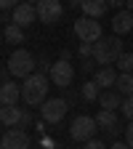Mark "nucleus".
I'll return each instance as SVG.
<instances>
[{"mask_svg":"<svg viewBox=\"0 0 133 149\" xmlns=\"http://www.w3.org/2000/svg\"><path fill=\"white\" fill-rule=\"evenodd\" d=\"M117 77H120V72L115 67H99V72L93 74V83H96L99 88H115Z\"/></svg>","mask_w":133,"mask_h":149,"instance_id":"obj_12","label":"nucleus"},{"mask_svg":"<svg viewBox=\"0 0 133 149\" xmlns=\"http://www.w3.org/2000/svg\"><path fill=\"white\" fill-rule=\"evenodd\" d=\"M96 123H99V128H104V130H107V133L117 130V125H120V120H117V112H107V109H99Z\"/></svg>","mask_w":133,"mask_h":149,"instance_id":"obj_17","label":"nucleus"},{"mask_svg":"<svg viewBox=\"0 0 133 149\" xmlns=\"http://www.w3.org/2000/svg\"><path fill=\"white\" fill-rule=\"evenodd\" d=\"M3 40L8 45H19V43H24V29L22 27H16V24H6L3 29Z\"/></svg>","mask_w":133,"mask_h":149,"instance_id":"obj_18","label":"nucleus"},{"mask_svg":"<svg viewBox=\"0 0 133 149\" xmlns=\"http://www.w3.org/2000/svg\"><path fill=\"white\" fill-rule=\"evenodd\" d=\"M109 149H130V146H128V144H125V141H115V144H112V146H109Z\"/></svg>","mask_w":133,"mask_h":149,"instance_id":"obj_29","label":"nucleus"},{"mask_svg":"<svg viewBox=\"0 0 133 149\" xmlns=\"http://www.w3.org/2000/svg\"><path fill=\"white\" fill-rule=\"evenodd\" d=\"M45 146H48V149H64V146H59V144H51V141H48Z\"/></svg>","mask_w":133,"mask_h":149,"instance_id":"obj_30","label":"nucleus"},{"mask_svg":"<svg viewBox=\"0 0 133 149\" xmlns=\"http://www.w3.org/2000/svg\"><path fill=\"white\" fill-rule=\"evenodd\" d=\"M123 117H128V123H133V96H128L125 101H123Z\"/></svg>","mask_w":133,"mask_h":149,"instance_id":"obj_22","label":"nucleus"},{"mask_svg":"<svg viewBox=\"0 0 133 149\" xmlns=\"http://www.w3.org/2000/svg\"><path fill=\"white\" fill-rule=\"evenodd\" d=\"M125 144L133 149V123H128V128H125Z\"/></svg>","mask_w":133,"mask_h":149,"instance_id":"obj_27","label":"nucleus"},{"mask_svg":"<svg viewBox=\"0 0 133 149\" xmlns=\"http://www.w3.org/2000/svg\"><path fill=\"white\" fill-rule=\"evenodd\" d=\"M11 19H13V24L16 27H29V24H35L37 22V6H32V3H19L16 6V11L11 13Z\"/></svg>","mask_w":133,"mask_h":149,"instance_id":"obj_10","label":"nucleus"},{"mask_svg":"<svg viewBox=\"0 0 133 149\" xmlns=\"http://www.w3.org/2000/svg\"><path fill=\"white\" fill-rule=\"evenodd\" d=\"M48 77H51V85H56V88H69L72 80H75V67H72L69 61L59 59V61H53Z\"/></svg>","mask_w":133,"mask_h":149,"instance_id":"obj_7","label":"nucleus"},{"mask_svg":"<svg viewBox=\"0 0 133 149\" xmlns=\"http://www.w3.org/2000/svg\"><path fill=\"white\" fill-rule=\"evenodd\" d=\"M80 69H83L85 74H91V72H93V74H96V72H99V69H96V59H83V64H80Z\"/></svg>","mask_w":133,"mask_h":149,"instance_id":"obj_23","label":"nucleus"},{"mask_svg":"<svg viewBox=\"0 0 133 149\" xmlns=\"http://www.w3.org/2000/svg\"><path fill=\"white\" fill-rule=\"evenodd\" d=\"M8 72L13 74V77H19V80H27V77H32L35 74V67H37V59L27 51V48H16L11 56H8Z\"/></svg>","mask_w":133,"mask_h":149,"instance_id":"obj_3","label":"nucleus"},{"mask_svg":"<svg viewBox=\"0 0 133 149\" xmlns=\"http://www.w3.org/2000/svg\"><path fill=\"white\" fill-rule=\"evenodd\" d=\"M112 29H115V35L120 37V35H128L130 29H133V13L125 8V11H117L115 13V19H112Z\"/></svg>","mask_w":133,"mask_h":149,"instance_id":"obj_13","label":"nucleus"},{"mask_svg":"<svg viewBox=\"0 0 133 149\" xmlns=\"http://www.w3.org/2000/svg\"><path fill=\"white\" fill-rule=\"evenodd\" d=\"M75 35L80 37V43H91L96 45L101 40V22H96V19H88V16H80L77 22H75Z\"/></svg>","mask_w":133,"mask_h":149,"instance_id":"obj_5","label":"nucleus"},{"mask_svg":"<svg viewBox=\"0 0 133 149\" xmlns=\"http://www.w3.org/2000/svg\"><path fill=\"white\" fill-rule=\"evenodd\" d=\"M123 101H125V96H120L117 91H104L101 99H99L101 109H107V112H117V109H123Z\"/></svg>","mask_w":133,"mask_h":149,"instance_id":"obj_16","label":"nucleus"},{"mask_svg":"<svg viewBox=\"0 0 133 149\" xmlns=\"http://www.w3.org/2000/svg\"><path fill=\"white\" fill-rule=\"evenodd\" d=\"M48 88H51V77L35 72L32 77H27L22 83V101L27 107H43L48 101Z\"/></svg>","mask_w":133,"mask_h":149,"instance_id":"obj_1","label":"nucleus"},{"mask_svg":"<svg viewBox=\"0 0 133 149\" xmlns=\"http://www.w3.org/2000/svg\"><path fill=\"white\" fill-rule=\"evenodd\" d=\"M115 91L120 93V96H125V99H128V96H133V74H120Z\"/></svg>","mask_w":133,"mask_h":149,"instance_id":"obj_20","label":"nucleus"},{"mask_svg":"<svg viewBox=\"0 0 133 149\" xmlns=\"http://www.w3.org/2000/svg\"><path fill=\"white\" fill-rule=\"evenodd\" d=\"M77 53L83 56V59H93V45H91V43H80Z\"/></svg>","mask_w":133,"mask_h":149,"instance_id":"obj_24","label":"nucleus"},{"mask_svg":"<svg viewBox=\"0 0 133 149\" xmlns=\"http://www.w3.org/2000/svg\"><path fill=\"white\" fill-rule=\"evenodd\" d=\"M27 125H32V112H29V109H24V115H22V125H19V128H27Z\"/></svg>","mask_w":133,"mask_h":149,"instance_id":"obj_28","label":"nucleus"},{"mask_svg":"<svg viewBox=\"0 0 133 149\" xmlns=\"http://www.w3.org/2000/svg\"><path fill=\"white\" fill-rule=\"evenodd\" d=\"M96 133H99V123H96V117H91V115H77L72 120V125H69V136L75 141H80V144L93 141Z\"/></svg>","mask_w":133,"mask_h":149,"instance_id":"obj_4","label":"nucleus"},{"mask_svg":"<svg viewBox=\"0 0 133 149\" xmlns=\"http://www.w3.org/2000/svg\"><path fill=\"white\" fill-rule=\"evenodd\" d=\"M22 115H24L22 107H3V109H0V123H3L8 130L19 128V125H22Z\"/></svg>","mask_w":133,"mask_h":149,"instance_id":"obj_14","label":"nucleus"},{"mask_svg":"<svg viewBox=\"0 0 133 149\" xmlns=\"http://www.w3.org/2000/svg\"><path fill=\"white\" fill-rule=\"evenodd\" d=\"M67 109H69V101H67V99H48V101L40 107V117H43V123L56 125V123L64 120Z\"/></svg>","mask_w":133,"mask_h":149,"instance_id":"obj_6","label":"nucleus"},{"mask_svg":"<svg viewBox=\"0 0 133 149\" xmlns=\"http://www.w3.org/2000/svg\"><path fill=\"white\" fill-rule=\"evenodd\" d=\"M125 8H128V11L133 13V0H128V3H125Z\"/></svg>","mask_w":133,"mask_h":149,"instance_id":"obj_31","label":"nucleus"},{"mask_svg":"<svg viewBox=\"0 0 133 149\" xmlns=\"http://www.w3.org/2000/svg\"><path fill=\"white\" fill-rule=\"evenodd\" d=\"M19 101H22V85H16L13 80L3 83V88H0V104L3 107H19Z\"/></svg>","mask_w":133,"mask_h":149,"instance_id":"obj_11","label":"nucleus"},{"mask_svg":"<svg viewBox=\"0 0 133 149\" xmlns=\"http://www.w3.org/2000/svg\"><path fill=\"white\" fill-rule=\"evenodd\" d=\"M123 40L117 35H109V37H101V40L93 45V59H96V64L101 67H112L117 64V59L123 56Z\"/></svg>","mask_w":133,"mask_h":149,"instance_id":"obj_2","label":"nucleus"},{"mask_svg":"<svg viewBox=\"0 0 133 149\" xmlns=\"http://www.w3.org/2000/svg\"><path fill=\"white\" fill-rule=\"evenodd\" d=\"M64 13V6L59 0H40L37 3V19H40L43 24H56Z\"/></svg>","mask_w":133,"mask_h":149,"instance_id":"obj_9","label":"nucleus"},{"mask_svg":"<svg viewBox=\"0 0 133 149\" xmlns=\"http://www.w3.org/2000/svg\"><path fill=\"white\" fill-rule=\"evenodd\" d=\"M80 96H83L85 101H99V99H101V88L93 83V80H85V83L80 85Z\"/></svg>","mask_w":133,"mask_h":149,"instance_id":"obj_19","label":"nucleus"},{"mask_svg":"<svg viewBox=\"0 0 133 149\" xmlns=\"http://www.w3.org/2000/svg\"><path fill=\"white\" fill-rule=\"evenodd\" d=\"M83 16H88V19H99L107 13V8H109V3H104V0H83Z\"/></svg>","mask_w":133,"mask_h":149,"instance_id":"obj_15","label":"nucleus"},{"mask_svg":"<svg viewBox=\"0 0 133 149\" xmlns=\"http://www.w3.org/2000/svg\"><path fill=\"white\" fill-rule=\"evenodd\" d=\"M0 149H32V141H29V133L22 128H11L3 133L0 139Z\"/></svg>","mask_w":133,"mask_h":149,"instance_id":"obj_8","label":"nucleus"},{"mask_svg":"<svg viewBox=\"0 0 133 149\" xmlns=\"http://www.w3.org/2000/svg\"><path fill=\"white\" fill-rule=\"evenodd\" d=\"M85 149H109V146H107L101 139H93V141H88V144H85Z\"/></svg>","mask_w":133,"mask_h":149,"instance_id":"obj_26","label":"nucleus"},{"mask_svg":"<svg viewBox=\"0 0 133 149\" xmlns=\"http://www.w3.org/2000/svg\"><path fill=\"white\" fill-rule=\"evenodd\" d=\"M37 61H40V64H37V67H40V74H45V72L51 74V67H53V64H51V61L45 59V56H40V59H37Z\"/></svg>","mask_w":133,"mask_h":149,"instance_id":"obj_25","label":"nucleus"},{"mask_svg":"<svg viewBox=\"0 0 133 149\" xmlns=\"http://www.w3.org/2000/svg\"><path fill=\"white\" fill-rule=\"evenodd\" d=\"M115 67L120 69V74H133V53H123Z\"/></svg>","mask_w":133,"mask_h":149,"instance_id":"obj_21","label":"nucleus"}]
</instances>
